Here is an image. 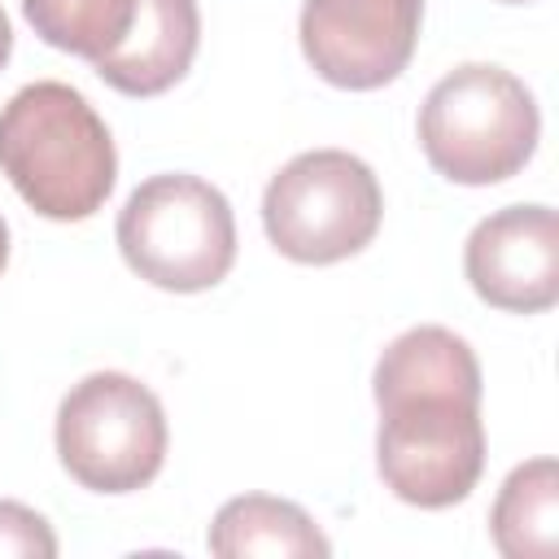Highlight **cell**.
I'll return each mask as SVG.
<instances>
[{
    "label": "cell",
    "mask_w": 559,
    "mask_h": 559,
    "mask_svg": "<svg viewBox=\"0 0 559 559\" xmlns=\"http://www.w3.org/2000/svg\"><path fill=\"white\" fill-rule=\"evenodd\" d=\"M0 175L52 223L92 218L118 179L114 135L79 87L26 83L0 109Z\"/></svg>",
    "instance_id": "6da1fadb"
},
{
    "label": "cell",
    "mask_w": 559,
    "mask_h": 559,
    "mask_svg": "<svg viewBox=\"0 0 559 559\" xmlns=\"http://www.w3.org/2000/svg\"><path fill=\"white\" fill-rule=\"evenodd\" d=\"M537 100L502 66H454L419 105V148L450 183L485 188L520 175L537 153Z\"/></svg>",
    "instance_id": "7a4b0ae2"
},
{
    "label": "cell",
    "mask_w": 559,
    "mask_h": 559,
    "mask_svg": "<svg viewBox=\"0 0 559 559\" xmlns=\"http://www.w3.org/2000/svg\"><path fill=\"white\" fill-rule=\"evenodd\" d=\"M376 406V472L393 498L441 511L476 489L485 472L480 389H384Z\"/></svg>",
    "instance_id": "3957f363"
},
{
    "label": "cell",
    "mask_w": 559,
    "mask_h": 559,
    "mask_svg": "<svg viewBox=\"0 0 559 559\" xmlns=\"http://www.w3.org/2000/svg\"><path fill=\"white\" fill-rule=\"evenodd\" d=\"M118 249L153 288L205 293L236 262V218L201 175H153L118 210Z\"/></svg>",
    "instance_id": "277c9868"
},
{
    "label": "cell",
    "mask_w": 559,
    "mask_h": 559,
    "mask_svg": "<svg viewBox=\"0 0 559 559\" xmlns=\"http://www.w3.org/2000/svg\"><path fill=\"white\" fill-rule=\"evenodd\" d=\"M384 218L376 170L345 148H310L280 166L262 192L266 240L301 266L362 253Z\"/></svg>",
    "instance_id": "5b68a950"
},
{
    "label": "cell",
    "mask_w": 559,
    "mask_h": 559,
    "mask_svg": "<svg viewBox=\"0 0 559 559\" xmlns=\"http://www.w3.org/2000/svg\"><path fill=\"white\" fill-rule=\"evenodd\" d=\"M166 411L127 371L83 376L57 406V459L92 493H135L166 463Z\"/></svg>",
    "instance_id": "8992f818"
},
{
    "label": "cell",
    "mask_w": 559,
    "mask_h": 559,
    "mask_svg": "<svg viewBox=\"0 0 559 559\" xmlns=\"http://www.w3.org/2000/svg\"><path fill=\"white\" fill-rule=\"evenodd\" d=\"M419 26L424 0H306L297 35L323 83L376 92L411 66Z\"/></svg>",
    "instance_id": "52a82bcc"
},
{
    "label": "cell",
    "mask_w": 559,
    "mask_h": 559,
    "mask_svg": "<svg viewBox=\"0 0 559 559\" xmlns=\"http://www.w3.org/2000/svg\"><path fill=\"white\" fill-rule=\"evenodd\" d=\"M476 297L507 314H542L559 301V218L550 205H507L480 218L463 245Z\"/></svg>",
    "instance_id": "ba28073f"
},
{
    "label": "cell",
    "mask_w": 559,
    "mask_h": 559,
    "mask_svg": "<svg viewBox=\"0 0 559 559\" xmlns=\"http://www.w3.org/2000/svg\"><path fill=\"white\" fill-rule=\"evenodd\" d=\"M201 44V13L197 0H140L135 26L118 52L96 61V74L122 96H162L170 92Z\"/></svg>",
    "instance_id": "9c48e42d"
},
{
    "label": "cell",
    "mask_w": 559,
    "mask_h": 559,
    "mask_svg": "<svg viewBox=\"0 0 559 559\" xmlns=\"http://www.w3.org/2000/svg\"><path fill=\"white\" fill-rule=\"evenodd\" d=\"M210 555L223 559H249V555H266V559H306V555H332V542L323 537V528L288 498H271V493H240L231 502L218 507L210 537H205Z\"/></svg>",
    "instance_id": "30bf717a"
},
{
    "label": "cell",
    "mask_w": 559,
    "mask_h": 559,
    "mask_svg": "<svg viewBox=\"0 0 559 559\" xmlns=\"http://www.w3.org/2000/svg\"><path fill=\"white\" fill-rule=\"evenodd\" d=\"M493 546L507 559H550L559 550V467L555 459H528L511 467L489 511Z\"/></svg>",
    "instance_id": "8fae6325"
},
{
    "label": "cell",
    "mask_w": 559,
    "mask_h": 559,
    "mask_svg": "<svg viewBox=\"0 0 559 559\" xmlns=\"http://www.w3.org/2000/svg\"><path fill=\"white\" fill-rule=\"evenodd\" d=\"M22 13L48 48L96 66L127 44L140 0H22Z\"/></svg>",
    "instance_id": "7c38bea8"
},
{
    "label": "cell",
    "mask_w": 559,
    "mask_h": 559,
    "mask_svg": "<svg viewBox=\"0 0 559 559\" xmlns=\"http://www.w3.org/2000/svg\"><path fill=\"white\" fill-rule=\"evenodd\" d=\"M52 559L57 555V537L48 528V520L13 498H0V559Z\"/></svg>",
    "instance_id": "4fadbf2b"
},
{
    "label": "cell",
    "mask_w": 559,
    "mask_h": 559,
    "mask_svg": "<svg viewBox=\"0 0 559 559\" xmlns=\"http://www.w3.org/2000/svg\"><path fill=\"white\" fill-rule=\"evenodd\" d=\"M9 52H13V26H9V17H4V9H0V70H4Z\"/></svg>",
    "instance_id": "5bb4252c"
},
{
    "label": "cell",
    "mask_w": 559,
    "mask_h": 559,
    "mask_svg": "<svg viewBox=\"0 0 559 559\" xmlns=\"http://www.w3.org/2000/svg\"><path fill=\"white\" fill-rule=\"evenodd\" d=\"M4 266H9V223L0 218V275H4Z\"/></svg>",
    "instance_id": "9a60e30c"
},
{
    "label": "cell",
    "mask_w": 559,
    "mask_h": 559,
    "mask_svg": "<svg viewBox=\"0 0 559 559\" xmlns=\"http://www.w3.org/2000/svg\"><path fill=\"white\" fill-rule=\"evenodd\" d=\"M502 4H524V0H502Z\"/></svg>",
    "instance_id": "2e32d148"
}]
</instances>
